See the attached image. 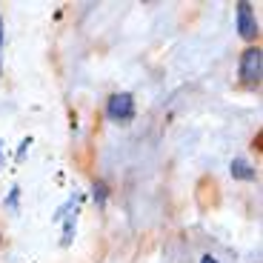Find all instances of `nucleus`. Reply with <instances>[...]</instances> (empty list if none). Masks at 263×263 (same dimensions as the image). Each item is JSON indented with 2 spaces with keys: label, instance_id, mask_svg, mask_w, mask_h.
<instances>
[{
  "label": "nucleus",
  "instance_id": "obj_6",
  "mask_svg": "<svg viewBox=\"0 0 263 263\" xmlns=\"http://www.w3.org/2000/svg\"><path fill=\"white\" fill-rule=\"evenodd\" d=\"M200 263H217V260H215V257H209V255H206V257H203V260H200Z\"/></svg>",
  "mask_w": 263,
  "mask_h": 263
},
{
  "label": "nucleus",
  "instance_id": "obj_2",
  "mask_svg": "<svg viewBox=\"0 0 263 263\" xmlns=\"http://www.w3.org/2000/svg\"><path fill=\"white\" fill-rule=\"evenodd\" d=\"M106 112H109V118L112 120H132L135 118V98L132 95H126V92H118V95H112L109 98V106H106Z\"/></svg>",
  "mask_w": 263,
  "mask_h": 263
},
{
  "label": "nucleus",
  "instance_id": "obj_4",
  "mask_svg": "<svg viewBox=\"0 0 263 263\" xmlns=\"http://www.w3.org/2000/svg\"><path fill=\"white\" fill-rule=\"evenodd\" d=\"M232 178H237V180H255V169H252L243 158H235V160H232Z\"/></svg>",
  "mask_w": 263,
  "mask_h": 263
},
{
  "label": "nucleus",
  "instance_id": "obj_5",
  "mask_svg": "<svg viewBox=\"0 0 263 263\" xmlns=\"http://www.w3.org/2000/svg\"><path fill=\"white\" fill-rule=\"evenodd\" d=\"M92 192H95V200H98V203H103V200H106V183H100V180H98V183L92 186Z\"/></svg>",
  "mask_w": 263,
  "mask_h": 263
},
{
  "label": "nucleus",
  "instance_id": "obj_1",
  "mask_svg": "<svg viewBox=\"0 0 263 263\" xmlns=\"http://www.w3.org/2000/svg\"><path fill=\"white\" fill-rule=\"evenodd\" d=\"M263 72V52L257 46L246 49L243 58H240V80L243 83H257Z\"/></svg>",
  "mask_w": 263,
  "mask_h": 263
},
{
  "label": "nucleus",
  "instance_id": "obj_3",
  "mask_svg": "<svg viewBox=\"0 0 263 263\" xmlns=\"http://www.w3.org/2000/svg\"><path fill=\"white\" fill-rule=\"evenodd\" d=\"M237 32L243 34L246 40L257 37V20H255V14H252L249 3H237Z\"/></svg>",
  "mask_w": 263,
  "mask_h": 263
},
{
  "label": "nucleus",
  "instance_id": "obj_7",
  "mask_svg": "<svg viewBox=\"0 0 263 263\" xmlns=\"http://www.w3.org/2000/svg\"><path fill=\"white\" fill-rule=\"evenodd\" d=\"M0 46H3V20H0Z\"/></svg>",
  "mask_w": 263,
  "mask_h": 263
}]
</instances>
